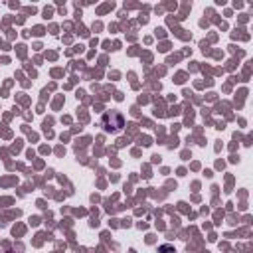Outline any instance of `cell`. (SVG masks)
<instances>
[{"label": "cell", "instance_id": "1", "mask_svg": "<svg viewBox=\"0 0 253 253\" xmlns=\"http://www.w3.org/2000/svg\"><path fill=\"white\" fill-rule=\"evenodd\" d=\"M101 126L105 132H121L125 126V119L119 111H107L101 117Z\"/></svg>", "mask_w": 253, "mask_h": 253}, {"label": "cell", "instance_id": "2", "mask_svg": "<svg viewBox=\"0 0 253 253\" xmlns=\"http://www.w3.org/2000/svg\"><path fill=\"white\" fill-rule=\"evenodd\" d=\"M158 253H176V249L172 245H162V247H158Z\"/></svg>", "mask_w": 253, "mask_h": 253}]
</instances>
